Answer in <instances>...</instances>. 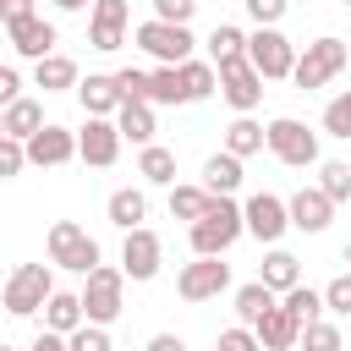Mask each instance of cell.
Here are the masks:
<instances>
[{
    "instance_id": "obj_39",
    "label": "cell",
    "mask_w": 351,
    "mask_h": 351,
    "mask_svg": "<svg viewBox=\"0 0 351 351\" xmlns=\"http://www.w3.org/2000/svg\"><path fill=\"white\" fill-rule=\"evenodd\" d=\"M115 82H121V93H126V99H148V104H154V71L121 66V71H115Z\"/></svg>"
},
{
    "instance_id": "obj_33",
    "label": "cell",
    "mask_w": 351,
    "mask_h": 351,
    "mask_svg": "<svg viewBox=\"0 0 351 351\" xmlns=\"http://www.w3.org/2000/svg\"><path fill=\"white\" fill-rule=\"evenodd\" d=\"M280 302H285V307H291V313L302 318V329H307L313 318H324V313H329V302H324V291H313V285H291V291H285Z\"/></svg>"
},
{
    "instance_id": "obj_18",
    "label": "cell",
    "mask_w": 351,
    "mask_h": 351,
    "mask_svg": "<svg viewBox=\"0 0 351 351\" xmlns=\"http://www.w3.org/2000/svg\"><path fill=\"white\" fill-rule=\"evenodd\" d=\"M252 329H258L263 351H296V346H302V318H296L285 302H274V307H269V313H263Z\"/></svg>"
},
{
    "instance_id": "obj_26",
    "label": "cell",
    "mask_w": 351,
    "mask_h": 351,
    "mask_svg": "<svg viewBox=\"0 0 351 351\" xmlns=\"http://www.w3.org/2000/svg\"><path fill=\"white\" fill-rule=\"evenodd\" d=\"M241 154H230V148H219V154H208L203 159V186L208 192H225V197H236V186H241Z\"/></svg>"
},
{
    "instance_id": "obj_34",
    "label": "cell",
    "mask_w": 351,
    "mask_h": 351,
    "mask_svg": "<svg viewBox=\"0 0 351 351\" xmlns=\"http://www.w3.org/2000/svg\"><path fill=\"white\" fill-rule=\"evenodd\" d=\"M154 104H192L181 66H154Z\"/></svg>"
},
{
    "instance_id": "obj_22",
    "label": "cell",
    "mask_w": 351,
    "mask_h": 351,
    "mask_svg": "<svg viewBox=\"0 0 351 351\" xmlns=\"http://www.w3.org/2000/svg\"><path fill=\"white\" fill-rule=\"evenodd\" d=\"M104 214H110L115 230H137V225L148 219V192H143V186H115L110 203H104Z\"/></svg>"
},
{
    "instance_id": "obj_37",
    "label": "cell",
    "mask_w": 351,
    "mask_h": 351,
    "mask_svg": "<svg viewBox=\"0 0 351 351\" xmlns=\"http://www.w3.org/2000/svg\"><path fill=\"white\" fill-rule=\"evenodd\" d=\"M296 351H340V324L313 318V324L302 329V346H296Z\"/></svg>"
},
{
    "instance_id": "obj_38",
    "label": "cell",
    "mask_w": 351,
    "mask_h": 351,
    "mask_svg": "<svg viewBox=\"0 0 351 351\" xmlns=\"http://www.w3.org/2000/svg\"><path fill=\"white\" fill-rule=\"evenodd\" d=\"M214 351H263V340H258V329H252V324H230V329H219Z\"/></svg>"
},
{
    "instance_id": "obj_15",
    "label": "cell",
    "mask_w": 351,
    "mask_h": 351,
    "mask_svg": "<svg viewBox=\"0 0 351 351\" xmlns=\"http://www.w3.org/2000/svg\"><path fill=\"white\" fill-rule=\"evenodd\" d=\"M126 22H132V0H93V11H88V44L99 55L121 49L126 44Z\"/></svg>"
},
{
    "instance_id": "obj_49",
    "label": "cell",
    "mask_w": 351,
    "mask_h": 351,
    "mask_svg": "<svg viewBox=\"0 0 351 351\" xmlns=\"http://www.w3.org/2000/svg\"><path fill=\"white\" fill-rule=\"evenodd\" d=\"M55 11H93V0H49Z\"/></svg>"
},
{
    "instance_id": "obj_3",
    "label": "cell",
    "mask_w": 351,
    "mask_h": 351,
    "mask_svg": "<svg viewBox=\"0 0 351 351\" xmlns=\"http://www.w3.org/2000/svg\"><path fill=\"white\" fill-rule=\"evenodd\" d=\"M346 60H351V44H346V38H335V33H324V38H313V44L296 55V71H291V82H296L302 93H313V88H329V82L346 71Z\"/></svg>"
},
{
    "instance_id": "obj_1",
    "label": "cell",
    "mask_w": 351,
    "mask_h": 351,
    "mask_svg": "<svg viewBox=\"0 0 351 351\" xmlns=\"http://www.w3.org/2000/svg\"><path fill=\"white\" fill-rule=\"evenodd\" d=\"M241 236H247V214H241V203L225 197V192H214L208 208H203V219L186 225V241H192V252H203V258H225Z\"/></svg>"
},
{
    "instance_id": "obj_23",
    "label": "cell",
    "mask_w": 351,
    "mask_h": 351,
    "mask_svg": "<svg viewBox=\"0 0 351 351\" xmlns=\"http://www.w3.org/2000/svg\"><path fill=\"white\" fill-rule=\"evenodd\" d=\"M258 280L269 285V291H291V285H302V258L296 252H285V247H269L263 252V263H258Z\"/></svg>"
},
{
    "instance_id": "obj_5",
    "label": "cell",
    "mask_w": 351,
    "mask_h": 351,
    "mask_svg": "<svg viewBox=\"0 0 351 351\" xmlns=\"http://www.w3.org/2000/svg\"><path fill=\"white\" fill-rule=\"evenodd\" d=\"M49 263L55 269H71V274H93L99 263H104V252H99V241L77 225V219H55L49 225Z\"/></svg>"
},
{
    "instance_id": "obj_2",
    "label": "cell",
    "mask_w": 351,
    "mask_h": 351,
    "mask_svg": "<svg viewBox=\"0 0 351 351\" xmlns=\"http://www.w3.org/2000/svg\"><path fill=\"white\" fill-rule=\"evenodd\" d=\"M60 285H55V263H16L11 274H5V313L11 318H33V313H44V302L55 296Z\"/></svg>"
},
{
    "instance_id": "obj_13",
    "label": "cell",
    "mask_w": 351,
    "mask_h": 351,
    "mask_svg": "<svg viewBox=\"0 0 351 351\" xmlns=\"http://www.w3.org/2000/svg\"><path fill=\"white\" fill-rule=\"evenodd\" d=\"M159 263H165V241H159V230H148V225H137V230H121V269H126V280H154L159 274Z\"/></svg>"
},
{
    "instance_id": "obj_7",
    "label": "cell",
    "mask_w": 351,
    "mask_h": 351,
    "mask_svg": "<svg viewBox=\"0 0 351 351\" xmlns=\"http://www.w3.org/2000/svg\"><path fill=\"white\" fill-rule=\"evenodd\" d=\"M269 154L291 170H307V165H324L318 159V132H307V121L296 115H274L269 121Z\"/></svg>"
},
{
    "instance_id": "obj_50",
    "label": "cell",
    "mask_w": 351,
    "mask_h": 351,
    "mask_svg": "<svg viewBox=\"0 0 351 351\" xmlns=\"http://www.w3.org/2000/svg\"><path fill=\"white\" fill-rule=\"evenodd\" d=\"M346 263H351V241H346Z\"/></svg>"
},
{
    "instance_id": "obj_24",
    "label": "cell",
    "mask_w": 351,
    "mask_h": 351,
    "mask_svg": "<svg viewBox=\"0 0 351 351\" xmlns=\"http://www.w3.org/2000/svg\"><path fill=\"white\" fill-rule=\"evenodd\" d=\"M38 126H44V104H38V99H27V93H22V99H11V104L0 110V137H22V143H27Z\"/></svg>"
},
{
    "instance_id": "obj_8",
    "label": "cell",
    "mask_w": 351,
    "mask_h": 351,
    "mask_svg": "<svg viewBox=\"0 0 351 351\" xmlns=\"http://www.w3.org/2000/svg\"><path fill=\"white\" fill-rule=\"evenodd\" d=\"M296 55H302V49H296L280 27H252V33H247V60H252L269 82H285V77L296 71Z\"/></svg>"
},
{
    "instance_id": "obj_12",
    "label": "cell",
    "mask_w": 351,
    "mask_h": 351,
    "mask_svg": "<svg viewBox=\"0 0 351 351\" xmlns=\"http://www.w3.org/2000/svg\"><path fill=\"white\" fill-rule=\"evenodd\" d=\"M121 126H115V115H88L82 121V132H77V159L82 165H93V170H110L115 159H121Z\"/></svg>"
},
{
    "instance_id": "obj_28",
    "label": "cell",
    "mask_w": 351,
    "mask_h": 351,
    "mask_svg": "<svg viewBox=\"0 0 351 351\" xmlns=\"http://www.w3.org/2000/svg\"><path fill=\"white\" fill-rule=\"evenodd\" d=\"M137 176L148 186H176V148H165V143L137 148Z\"/></svg>"
},
{
    "instance_id": "obj_14",
    "label": "cell",
    "mask_w": 351,
    "mask_h": 351,
    "mask_svg": "<svg viewBox=\"0 0 351 351\" xmlns=\"http://www.w3.org/2000/svg\"><path fill=\"white\" fill-rule=\"evenodd\" d=\"M5 38H11V55L16 60H44V55H55V44H60V33H55V22L49 16H16V22H5Z\"/></svg>"
},
{
    "instance_id": "obj_16",
    "label": "cell",
    "mask_w": 351,
    "mask_h": 351,
    "mask_svg": "<svg viewBox=\"0 0 351 351\" xmlns=\"http://www.w3.org/2000/svg\"><path fill=\"white\" fill-rule=\"evenodd\" d=\"M71 159H77V132L44 121V126L27 137V165H38V170H60V165H71Z\"/></svg>"
},
{
    "instance_id": "obj_19",
    "label": "cell",
    "mask_w": 351,
    "mask_h": 351,
    "mask_svg": "<svg viewBox=\"0 0 351 351\" xmlns=\"http://www.w3.org/2000/svg\"><path fill=\"white\" fill-rule=\"evenodd\" d=\"M77 104H82L88 115H115V110L126 104V93H121V82H115V71H88V77L77 82Z\"/></svg>"
},
{
    "instance_id": "obj_48",
    "label": "cell",
    "mask_w": 351,
    "mask_h": 351,
    "mask_svg": "<svg viewBox=\"0 0 351 351\" xmlns=\"http://www.w3.org/2000/svg\"><path fill=\"white\" fill-rule=\"evenodd\" d=\"M143 351H186V340H181V335H170V329H165V335H154V340H148V346H143Z\"/></svg>"
},
{
    "instance_id": "obj_10",
    "label": "cell",
    "mask_w": 351,
    "mask_h": 351,
    "mask_svg": "<svg viewBox=\"0 0 351 351\" xmlns=\"http://www.w3.org/2000/svg\"><path fill=\"white\" fill-rule=\"evenodd\" d=\"M241 214H247V236H258L263 247H280V236L291 230V197L280 192H252Z\"/></svg>"
},
{
    "instance_id": "obj_20",
    "label": "cell",
    "mask_w": 351,
    "mask_h": 351,
    "mask_svg": "<svg viewBox=\"0 0 351 351\" xmlns=\"http://www.w3.org/2000/svg\"><path fill=\"white\" fill-rule=\"evenodd\" d=\"M82 324H88L82 291H55V296L44 302V329H55V335H77Z\"/></svg>"
},
{
    "instance_id": "obj_40",
    "label": "cell",
    "mask_w": 351,
    "mask_h": 351,
    "mask_svg": "<svg viewBox=\"0 0 351 351\" xmlns=\"http://www.w3.org/2000/svg\"><path fill=\"white\" fill-rule=\"evenodd\" d=\"M324 302H329V313H335V318H351V269H346V274H335V280L324 285Z\"/></svg>"
},
{
    "instance_id": "obj_42",
    "label": "cell",
    "mask_w": 351,
    "mask_h": 351,
    "mask_svg": "<svg viewBox=\"0 0 351 351\" xmlns=\"http://www.w3.org/2000/svg\"><path fill=\"white\" fill-rule=\"evenodd\" d=\"M241 5H247V16H252L258 27H280L285 11H291V0H241Z\"/></svg>"
},
{
    "instance_id": "obj_27",
    "label": "cell",
    "mask_w": 351,
    "mask_h": 351,
    "mask_svg": "<svg viewBox=\"0 0 351 351\" xmlns=\"http://www.w3.org/2000/svg\"><path fill=\"white\" fill-rule=\"evenodd\" d=\"M219 148H230V154L252 159V154H263V148H269V126H263V121H252V115H236V121L225 126V143H219Z\"/></svg>"
},
{
    "instance_id": "obj_31",
    "label": "cell",
    "mask_w": 351,
    "mask_h": 351,
    "mask_svg": "<svg viewBox=\"0 0 351 351\" xmlns=\"http://www.w3.org/2000/svg\"><path fill=\"white\" fill-rule=\"evenodd\" d=\"M203 44H208V60H214V66H225V60H241V55H247V33H241L236 22H219Z\"/></svg>"
},
{
    "instance_id": "obj_43",
    "label": "cell",
    "mask_w": 351,
    "mask_h": 351,
    "mask_svg": "<svg viewBox=\"0 0 351 351\" xmlns=\"http://www.w3.org/2000/svg\"><path fill=\"white\" fill-rule=\"evenodd\" d=\"M22 165H27V143L22 137H0V176L11 181V176H22Z\"/></svg>"
},
{
    "instance_id": "obj_52",
    "label": "cell",
    "mask_w": 351,
    "mask_h": 351,
    "mask_svg": "<svg viewBox=\"0 0 351 351\" xmlns=\"http://www.w3.org/2000/svg\"><path fill=\"white\" fill-rule=\"evenodd\" d=\"M346 44H351V38H346Z\"/></svg>"
},
{
    "instance_id": "obj_35",
    "label": "cell",
    "mask_w": 351,
    "mask_h": 351,
    "mask_svg": "<svg viewBox=\"0 0 351 351\" xmlns=\"http://www.w3.org/2000/svg\"><path fill=\"white\" fill-rule=\"evenodd\" d=\"M324 137H340V143H351V88H340V93L324 104Z\"/></svg>"
},
{
    "instance_id": "obj_11",
    "label": "cell",
    "mask_w": 351,
    "mask_h": 351,
    "mask_svg": "<svg viewBox=\"0 0 351 351\" xmlns=\"http://www.w3.org/2000/svg\"><path fill=\"white\" fill-rule=\"evenodd\" d=\"M263 82H269V77H263V71H258L247 55L219 66V93H225V104H230L236 115H252V110L263 104Z\"/></svg>"
},
{
    "instance_id": "obj_9",
    "label": "cell",
    "mask_w": 351,
    "mask_h": 351,
    "mask_svg": "<svg viewBox=\"0 0 351 351\" xmlns=\"http://www.w3.org/2000/svg\"><path fill=\"white\" fill-rule=\"evenodd\" d=\"M225 291H230V263L225 258L192 252V263H181V274H176V296L181 302H214Z\"/></svg>"
},
{
    "instance_id": "obj_29",
    "label": "cell",
    "mask_w": 351,
    "mask_h": 351,
    "mask_svg": "<svg viewBox=\"0 0 351 351\" xmlns=\"http://www.w3.org/2000/svg\"><path fill=\"white\" fill-rule=\"evenodd\" d=\"M274 302H280V291H269L263 280H247V285H236V296H230V307H236V318H241V324H258Z\"/></svg>"
},
{
    "instance_id": "obj_47",
    "label": "cell",
    "mask_w": 351,
    "mask_h": 351,
    "mask_svg": "<svg viewBox=\"0 0 351 351\" xmlns=\"http://www.w3.org/2000/svg\"><path fill=\"white\" fill-rule=\"evenodd\" d=\"M16 16H33V0H0V22H16Z\"/></svg>"
},
{
    "instance_id": "obj_30",
    "label": "cell",
    "mask_w": 351,
    "mask_h": 351,
    "mask_svg": "<svg viewBox=\"0 0 351 351\" xmlns=\"http://www.w3.org/2000/svg\"><path fill=\"white\" fill-rule=\"evenodd\" d=\"M208 197H214V192H208L203 181H197V186H192V181H176V186H170V219H186V225L203 219Z\"/></svg>"
},
{
    "instance_id": "obj_32",
    "label": "cell",
    "mask_w": 351,
    "mask_h": 351,
    "mask_svg": "<svg viewBox=\"0 0 351 351\" xmlns=\"http://www.w3.org/2000/svg\"><path fill=\"white\" fill-rule=\"evenodd\" d=\"M181 77H186V99L192 104H203V99L219 93V66L214 60H181Z\"/></svg>"
},
{
    "instance_id": "obj_44",
    "label": "cell",
    "mask_w": 351,
    "mask_h": 351,
    "mask_svg": "<svg viewBox=\"0 0 351 351\" xmlns=\"http://www.w3.org/2000/svg\"><path fill=\"white\" fill-rule=\"evenodd\" d=\"M192 11H197V0H154V16H165V22H192Z\"/></svg>"
},
{
    "instance_id": "obj_45",
    "label": "cell",
    "mask_w": 351,
    "mask_h": 351,
    "mask_svg": "<svg viewBox=\"0 0 351 351\" xmlns=\"http://www.w3.org/2000/svg\"><path fill=\"white\" fill-rule=\"evenodd\" d=\"M11 99H22V71L0 66V104H11Z\"/></svg>"
},
{
    "instance_id": "obj_41",
    "label": "cell",
    "mask_w": 351,
    "mask_h": 351,
    "mask_svg": "<svg viewBox=\"0 0 351 351\" xmlns=\"http://www.w3.org/2000/svg\"><path fill=\"white\" fill-rule=\"evenodd\" d=\"M71 340V351H115L110 346V324H82L77 335H66Z\"/></svg>"
},
{
    "instance_id": "obj_17",
    "label": "cell",
    "mask_w": 351,
    "mask_h": 351,
    "mask_svg": "<svg viewBox=\"0 0 351 351\" xmlns=\"http://www.w3.org/2000/svg\"><path fill=\"white\" fill-rule=\"evenodd\" d=\"M329 219H335V197H329L324 186H302V192H291V230L318 236V230H329Z\"/></svg>"
},
{
    "instance_id": "obj_51",
    "label": "cell",
    "mask_w": 351,
    "mask_h": 351,
    "mask_svg": "<svg viewBox=\"0 0 351 351\" xmlns=\"http://www.w3.org/2000/svg\"><path fill=\"white\" fill-rule=\"evenodd\" d=\"M346 11H351V0H346Z\"/></svg>"
},
{
    "instance_id": "obj_4",
    "label": "cell",
    "mask_w": 351,
    "mask_h": 351,
    "mask_svg": "<svg viewBox=\"0 0 351 351\" xmlns=\"http://www.w3.org/2000/svg\"><path fill=\"white\" fill-rule=\"evenodd\" d=\"M132 38H137V49H143L154 66H181V60H192V44H197L186 22H165V16L137 22Z\"/></svg>"
},
{
    "instance_id": "obj_25",
    "label": "cell",
    "mask_w": 351,
    "mask_h": 351,
    "mask_svg": "<svg viewBox=\"0 0 351 351\" xmlns=\"http://www.w3.org/2000/svg\"><path fill=\"white\" fill-rule=\"evenodd\" d=\"M115 126H121V137H126V143H137V148H148V143H154V132H159V126H154V104H148V99H126V104L115 110Z\"/></svg>"
},
{
    "instance_id": "obj_46",
    "label": "cell",
    "mask_w": 351,
    "mask_h": 351,
    "mask_svg": "<svg viewBox=\"0 0 351 351\" xmlns=\"http://www.w3.org/2000/svg\"><path fill=\"white\" fill-rule=\"evenodd\" d=\"M27 351H71V340H66V335H55V329H38Z\"/></svg>"
},
{
    "instance_id": "obj_21",
    "label": "cell",
    "mask_w": 351,
    "mask_h": 351,
    "mask_svg": "<svg viewBox=\"0 0 351 351\" xmlns=\"http://www.w3.org/2000/svg\"><path fill=\"white\" fill-rule=\"evenodd\" d=\"M77 82H82V77H77V60H71V55L55 49V55L33 60V88H44V93H66V88H71V93H77Z\"/></svg>"
},
{
    "instance_id": "obj_6",
    "label": "cell",
    "mask_w": 351,
    "mask_h": 351,
    "mask_svg": "<svg viewBox=\"0 0 351 351\" xmlns=\"http://www.w3.org/2000/svg\"><path fill=\"white\" fill-rule=\"evenodd\" d=\"M82 307H88V324H115L126 313V269L99 263L93 274H82Z\"/></svg>"
},
{
    "instance_id": "obj_36",
    "label": "cell",
    "mask_w": 351,
    "mask_h": 351,
    "mask_svg": "<svg viewBox=\"0 0 351 351\" xmlns=\"http://www.w3.org/2000/svg\"><path fill=\"white\" fill-rule=\"evenodd\" d=\"M318 186H324L335 203H351V165H340V159H324V165H318Z\"/></svg>"
}]
</instances>
